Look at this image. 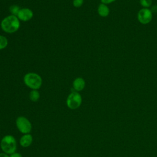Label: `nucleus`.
<instances>
[{
    "mask_svg": "<svg viewBox=\"0 0 157 157\" xmlns=\"http://www.w3.org/2000/svg\"><path fill=\"white\" fill-rule=\"evenodd\" d=\"M3 31L8 33L16 32L20 27V21L17 17L11 15L5 17L1 23Z\"/></svg>",
    "mask_w": 157,
    "mask_h": 157,
    "instance_id": "obj_1",
    "label": "nucleus"
},
{
    "mask_svg": "<svg viewBox=\"0 0 157 157\" xmlns=\"http://www.w3.org/2000/svg\"><path fill=\"white\" fill-rule=\"evenodd\" d=\"M0 147L4 153L11 155L17 150V142L15 137L12 135H6L1 140Z\"/></svg>",
    "mask_w": 157,
    "mask_h": 157,
    "instance_id": "obj_2",
    "label": "nucleus"
},
{
    "mask_svg": "<svg viewBox=\"0 0 157 157\" xmlns=\"http://www.w3.org/2000/svg\"><path fill=\"white\" fill-rule=\"evenodd\" d=\"M24 82L25 85L33 90H37L42 85V78L36 73L29 72L24 77Z\"/></svg>",
    "mask_w": 157,
    "mask_h": 157,
    "instance_id": "obj_3",
    "label": "nucleus"
},
{
    "mask_svg": "<svg viewBox=\"0 0 157 157\" xmlns=\"http://www.w3.org/2000/svg\"><path fill=\"white\" fill-rule=\"evenodd\" d=\"M16 126L18 131L23 134H29L32 130V124L29 120L23 116H20L16 119Z\"/></svg>",
    "mask_w": 157,
    "mask_h": 157,
    "instance_id": "obj_4",
    "label": "nucleus"
},
{
    "mask_svg": "<svg viewBox=\"0 0 157 157\" xmlns=\"http://www.w3.org/2000/svg\"><path fill=\"white\" fill-rule=\"evenodd\" d=\"M82 101L81 95L77 91H72L69 94L66 99V104L70 109L74 110L78 109L81 105Z\"/></svg>",
    "mask_w": 157,
    "mask_h": 157,
    "instance_id": "obj_5",
    "label": "nucleus"
},
{
    "mask_svg": "<svg viewBox=\"0 0 157 157\" xmlns=\"http://www.w3.org/2000/svg\"><path fill=\"white\" fill-rule=\"evenodd\" d=\"M153 17V13L148 8H142L137 13V19L143 25L149 23Z\"/></svg>",
    "mask_w": 157,
    "mask_h": 157,
    "instance_id": "obj_6",
    "label": "nucleus"
},
{
    "mask_svg": "<svg viewBox=\"0 0 157 157\" xmlns=\"http://www.w3.org/2000/svg\"><path fill=\"white\" fill-rule=\"evenodd\" d=\"M33 16V13L31 10L28 8H23L20 10L18 13L17 17L18 19L22 21H28L32 18Z\"/></svg>",
    "mask_w": 157,
    "mask_h": 157,
    "instance_id": "obj_7",
    "label": "nucleus"
},
{
    "mask_svg": "<svg viewBox=\"0 0 157 157\" xmlns=\"http://www.w3.org/2000/svg\"><path fill=\"white\" fill-rule=\"evenodd\" d=\"M33 142V136L30 134H23L20 139V144L22 147H28Z\"/></svg>",
    "mask_w": 157,
    "mask_h": 157,
    "instance_id": "obj_8",
    "label": "nucleus"
},
{
    "mask_svg": "<svg viewBox=\"0 0 157 157\" xmlns=\"http://www.w3.org/2000/svg\"><path fill=\"white\" fill-rule=\"evenodd\" d=\"M85 86V82L83 78L78 77L74 80L73 82V87L75 91H80L83 90Z\"/></svg>",
    "mask_w": 157,
    "mask_h": 157,
    "instance_id": "obj_9",
    "label": "nucleus"
},
{
    "mask_svg": "<svg viewBox=\"0 0 157 157\" xmlns=\"http://www.w3.org/2000/svg\"><path fill=\"white\" fill-rule=\"evenodd\" d=\"M98 12L100 16L102 17H105L109 15L110 13V10L106 4L102 3L98 6Z\"/></svg>",
    "mask_w": 157,
    "mask_h": 157,
    "instance_id": "obj_10",
    "label": "nucleus"
},
{
    "mask_svg": "<svg viewBox=\"0 0 157 157\" xmlns=\"http://www.w3.org/2000/svg\"><path fill=\"white\" fill-rule=\"evenodd\" d=\"M40 98V94L37 90H32L29 93V99L33 102H36Z\"/></svg>",
    "mask_w": 157,
    "mask_h": 157,
    "instance_id": "obj_11",
    "label": "nucleus"
},
{
    "mask_svg": "<svg viewBox=\"0 0 157 157\" xmlns=\"http://www.w3.org/2000/svg\"><path fill=\"white\" fill-rule=\"evenodd\" d=\"M8 44V40L6 37L0 35V50L6 47Z\"/></svg>",
    "mask_w": 157,
    "mask_h": 157,
    "instance_id": "obj_12",
    "label": "nucleus"
},
{
    "mask_svg": "<svg viewBox=\"0 0 157 157\" xmlns=\"http://www.w3.org/2000/svg\"><path fill=\"white\" fill-rule=\"evenodd\" d=\"M20 9L19 7V6H17V5H13V6H11L9 8V10L10 12H11L12 15H18V13L19 12Z\"/></svg>",
    "mask_w": 157,
    "mask_h": 157,
    "instance_id": "obj_13",
    "label": "nucleus"
},
{
    "mask_svg": "<svg viewBox=\"0 0 157 157\" xmlns=\"http://www.w3.org/2000/svg\"><path fill=\"white\" fill-rule=\"evenodd\" d=\"M140 4L144 8H148L151 6L152 0H140Z\"/></svg>",
    "mask_w": 157,
    "mask_h": 157,
    "instance_id": "obj_14",
    "label": "nucleus"
},
{
    "mask_svg": "<svg viewBox=\"0 0 157 157\" xmlns=\"http://www.w3.org/2000/svg\"><path fill=\"white\" fill-rule=\"evenodd\" d=\"M83 2V0H74L73 1V5L75 7H80Z\"/></svg>",
    "mask_w": 157,
    "mask_h": 157,
    "instance_id": "obj_15",
    "label": "nucleus"
},
{
    "mask_svg": "<svg viewBox=\"0 0 157 157\" xmlns=\"http://www.w3.org/2000/svg\"><path fill=\"white\" fill-rule=\"evenodd\" d=\"M9 157H23L21 154H20V153H17V152H15L11 155H10Z\"/></svg>",
    "mask_w": 157,
    "mask_h": 157,
    "instance_id": "obj_16",
    "label": "nucleus"
},
{
    "mask_svg": "<svg viewBox=\"0 0 157 157\" xmlns=\"http://www.w3.org/2000/svg\"><path fill=\"white\" fill-rule=\"evenodd\" d=\"M101 2L103 3V4H110L117 0H101Z\"/></svg>",
    "mask_w": 157,
    "mask_h": 157,
    "instance_id": "obj_17",
    "label": "nucleus"
},
{
    "mask_svg": "<svg viewBox=\"0 0 157 157\" xmlns=\"http://www.w3.org/2000/svg\"><path fill=\"white\" fill-rule=\"evenodd\" d=\"M151 12H154V13H157V5H155V6H153L151 7Z\"/></svg>",
    "mask_w": 157,
    "mask_h": 157,
    "instance_id": "obj_18",
    "label": "nucleus"
},
{
    "mask_svg": "<svg viewBox=\"0 0 157 157\" xmlns=\"http://www.w3.org/2000/svg\"><path fill=\"white\" fill-rule=\"evenodd\" d=\"M0 157H9V156L5 153H0Z\"/></svg>",
    "mask_w": 157,
    "mask_h": 157,
    "instance_id": "obj_19",
    "label": "nucleus"
}]
</instances>
